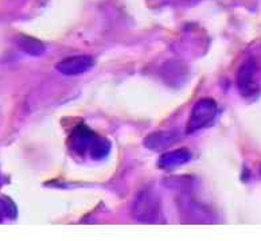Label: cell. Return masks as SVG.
I'll list each match as a JSON object with an SVG mask.
<instances>
[{"mask_svg": "<svg viewBox=\"0 0 261 241\" xmlns=\"http://www.w3.org/2000/svg\"><path fill=\"white\" fill-rule=\"evenodd\" d=\"M257 75V65L254 60H246L240 67L237 75V84H239L240 92L245 97H249L257 92L258 84L256 80Z\"/></svg>", "mask_w": 261, "mask_h": 241, "instance_id": "obj_3", "label": "cell"}, {"mask_svg": "<svg viewBox=\"0 0 261 241\" xmlns=\"http://www.w3.org/2000/svg\"><path fill=\"white\" fill-rule=\"evenodd\" d=\"M16 219V206L15 204L8 198H0V223L6 220Z\"/></svg>", "mask_w": 261, "mask_h": 241, "instance_id": "obj_10", "label": "cell"}, {"mask_svg": "<svg viewBox=\"0 0 261 241\" xmlns=\"http://www.w3.org/2000/svg\"><path fill=\"white\" fill-rule=\"evenodd\" d=\"M132 213L138 221L143 223L156 221L161 213V202L158 200L156 194H153L149 190H143L142 193H139L134 202Z\"/></svg>", "mask_w": 261, "mask_h": 241, "instance_id": "obj_1", "label": "cell"}, {"mask_svg": "<svg viewBox=\"0 0 261 241\" xmlns=\"http://www.w3.org/2000/svg\"><path fill=\"white\" fill-rule=\"evenodd\" d=\"M191 154L187 150L179 149L175 150V151L166 152L164 155H162V158L158 162V166L163 168V170H172L175 167H179L182 164L187 163L190 160Z\"/></svg>", "mask_w": 261, "mask_h": 241, "instance_id": "obj_5", "label": "cell"}, {"mask_svg": "<svg viewBox=\"0 0 261 241\" xmlns=\"http://www.w3.org/2000/svg\"><path fill=\"white\" fill-rule=\"evenodd\" d=\"M0 186H2V179H0Z\"/></svg>", "mask_w": 261, "mask_h": 241, "instance_id": "obj_11", "label": "cell"}, {"mask_svg": "<svg viewBox=\"0 0 261 241\" xmlns=\"http://www.w3.org/2000/svg\"><path fill=\"white\" fill-rule=\"evenodd\" d=\"M94 60L90 56H73L60 61L56 69L65 76H79L93 67Z\"/></svg>", "mask_w": 261, "mask_h": 241, "instance_id": "obj_4", "label": "cell"}, {"mask_svg": "<svg viewBox=\"0 0 261 241\" xmlns=\"http://www.w3.org/2000/svg\"><path fill=\"white\" fill-rule=\"evenodd\" d=\"M94 137V134L89 128H86L85 126H79L73 131V134L70 136V146L71 149L74 150L79 154H84L88 151L90 141Z\"/></svg>", "mask_w": 261, "mask_h": 241, "instance_id": "obj_6", "label": "cell"}, {"mask_svg": "<svg viewBox=\"0 0 261 241\" xmlns=\"http://www.w3.org/2000/svg\"><path fill=\"white\" fill-rule=\"evenodd\" d=\"M111 147L112 144L108 139L94 135L89 147H88V152L93 159H102L105 156H108V154L111 152Z\"/></svg>", "mask_w": 261, "mask_h": 241, "instance_id": "obj_8", "label": "cell"}, {"mask_svg": "<svg viewBox=\"0 0 261 241\" xmlns=\"http://www.w3.org/2000/svg\"><path fill=\"white\" fill-rule=\"evenodd\" d=\"M178 140V135L175 132H156V134L149 135L144 143L148 149L151 150H162L164 147L171 146Z\"/></svg>", "mask_w": 261, "mask_h": 241, "instance_id": "obj_7", "label": "cell"}, {"mask_svg": "<svg viewBox=\"0 0 261 241\" xmlns=\"http://www.w3.org/2000/svg\"><path fill=\"white\" fill-rule=\"evenodd\" d=\"M18 46L23 52L33 57H39L45 53V45L41 41L29 37V35H20L18 39Z\"/></svg>", "mask_w": 261, "mask_h": 241, "instance_id": "obj_9", "label": "cell"}, {"mask_svg": "<svg viewBox=\"0 0 261 241\" xmlns=\"http://www.w3.org/2000/svg\"><path fill=\"white\" fill-rule=\"evenodd\" d=\"M217 115V105L212 99H202L194 105L190 120L187 123V132L193 134L203 127L209 126Z\"/></svg>", "mask_w": 261, "mask_h": 241, "instance_id": "obj_2", "label": "cell"}]
</instances>
